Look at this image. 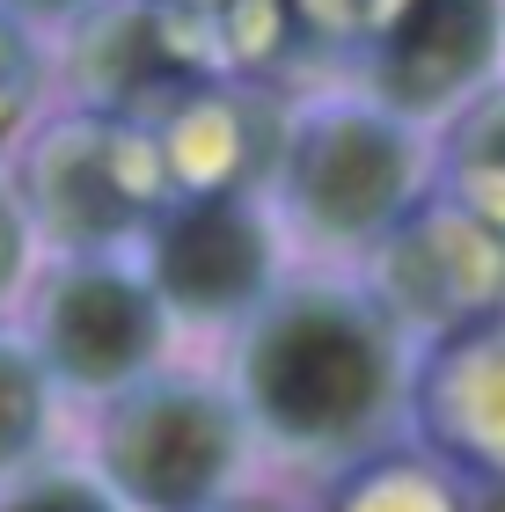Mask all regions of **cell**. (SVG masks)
I'll use <instances>...</instances> for the list:
<instances>
[{"label":"cell","mask_w":505,"mask_h":512,"mask_svg":"<svg viewBox=\"0 0 505 512\" xmlns=\"http://www.w3.org/2000/svg\"><path fill=\"white\" fill-rule=\"evenodd\" d=\"M220 381L235 388L264 461L337 483L410 447L418 344L352 271L301 264L227 337Z\"/></svg>","instance_id":"6da1fadb"},{"label":"cell","mask_w":505,"mask_h":512,"mask_svg":"<svg viewBox=\"0 0 505 512\" xmlns=\"http://www.w3.org/2000/svg\"><path fill=\"white\" fill-rule=\"evenodd\" d=\"M440 183V139L359 96L352 81H323L286 96L279 154H271V213L315 271H359Z\"/></svg>","instance_id":"7a4b0ae2"},{"label":"cell","mask_w":505,"mask_h":512,"mask_svg":"<svg viewBox=\"0 0 505 512\" xmlns=\"http://www.w3.org/2000/svg\"><path fill=\"white\" fill-rule=\"evenodd\" d=\"M81 461L125 512H220L257 476V439L220 366H162L140 388L88 410Z\"/></svg>","instance_id":"3957f363"},{"label":"cell","mask_w":505,"mask_h":512,"mask_svg":"<svg viewBox=\"0 0 505 512\" xmlns=\"http://www.w3.org/2000/svg\"><path fill=\"white\" fill-rule=\"evenodd\" d=\"M8 183L44 256H132L162 220L169 161L147 125L59 103L8 161Z\"/></svg>","instance_id":"277c9868"},{"label":"cell","mask_w":505,"mask_h":512,"mask_svg":"<svg viewBox=\"0 0 505 512\" xmlns=\"http://www.w3.org/2000/svg\"><path fill=\"white\" fill-rule=\"evenodd\" d=\"M15 330L30 337L59 403L81 410H103L110 395L176 366L183 344L140 256H44L15 308Z\"/></svg>","instance_id":"5b68a950"},{"label":"cell","mask_w":505,"mask_h":512,"mask_svg":"<svg viewBox=\"0 0 505 512\" xmlns=\"http://www.w3.org/2000/svg\"><path fill=\"white\" fill-rule=\"evenodd\" d=\"M132 256H140L147 286L162 293L176 337L220 344L301 271L264 191H176Z\"/></svg>","instance_id":"8992f818"},{"label":"cell","mask_w":505,"mask_h":512,"mask_svg":"<svg viewBox=\"0 0 505 512\" xmlns=\"http://www.w3.org/2000/svg\"><path fill=\"white\" fill-rule=\"evenodd\" d=\"M344 81L440 139L505 88V0H359Z\"/></svg>","instance_id":"52a82bcc"},{"label":"cell","mask_w":505,"mask_h":512,"mask_svg":"<svg viewBox=\"0 0 505 512\" xmlns=\"http://www.w3.org/2000/svg\"><path fill=\"white\" fill-rule=\"evenodd\" d=\"M59 96L125 125H162L183 96L220 81V44L191 0H96L74 30H59Z\"/></svg>","instance_id":"ba28073f"},{"label":"cell","mask_w":505,"mask_h":512,"mask_svg":"<svg viewBox=\"0 0 505 512\" xmlns=\"http://www.w3.org/2000/svg\"><path fill=\"white\" fill-rule=\"evenodd\" d=\"M352 278L381 300V315L418 352L454 337V330H469V322H484V315H505V242L491 227H476L462 205H447L440 191L366 256Z\"/></svg>","instance_id":"9c48e42d"},{"label":"cell","mask_w":505,"mask_h":512,"mask_svg":"<svg viewBox=\"0 0 505 512\" xmlns=\"http://www.w3.org/2000/svg\"><path fill=\"white\" fill-rule=\"evenodd\" d=\"M410 447H425L454 476H505V315L418 352Z\"/></svg>","instance_id":"30bf717a"},{"label":"cell","mask_w":505,"mask_h":512,"mask_svg":"<svg viewBox=\"0 0 505 512\" xmlns=\"http://www.w3.org/2000/svg\"><path fill=\"white\" fill-rule=\"evenodd\" d=\"M279 125H286V96L257 81H205L198 96H183L154 139L169 161V191H264L271 183V154H279Z\"/></svg>","instance_id":"8fae6325"},{"label":"cell","mask_w":505,"mask_h":512,"mask_svg":"<svg viewBox=\"0 0 505 512\" xmlns=\"http://www.w3.org/2000/svg\"><path fill=\"white\" fill-rule=\"evenodd\" d=\"M432 191L505 242V88L440 132V183Z\"/></svg>","instance_id":"7c38bea8"},{"label":"cell","mask_w":505,"mask_h":512,"mask_svg":"<svg viewBox=\"0 0 505 512\" xmlns=\"http://www.w3.org/2000/svg\"><path fill=\"white\" fill-rule=\"evenodd\" d=\"M59 417H66V403H59L52 374L37 366L30 337L15 322H0V483H15L22 469L59 454Z\"/></svg>","instance_id":"4fadbf2b"},{"label":"cell","mask_w":505,"mask_h":512,"mask_svg":"<svg viewBox=\"0 0 505 512\" xmlns=\"http://www.w3.org/2000/svg\"><path fill=\"white\" fill-rule=\"evenodd\" d=\"M323 512H462V476L440 469L425 447H396L352 476H337Z\"/></svg>","instance_id":"5bb4252c"},{"label":"cell","mask_w":505,"mask_h":512,"mask_svg":"<svg viewBox=\"0 0 505 512\" xmlns=\"http://www.w3.org/2000/svg\"><path fill=\"white\" fill-rule=\"evenodd\" d=\"M52 96H59L52 37H37L15 15H0V169L15 161L22 139L52 118Z\"/></svg>","instance_id":"9a60e30c"},{"label":"cell","mask_w":505,"mask_h":512,"mask_svg":"<svg viewBox=\"0 0 505 512\" xmlns=\"http://www.w3.org/2000/svg\"><path fill=\"white\" fill-rule=\"evenodd\" d=\"M0 512H125V505L110 498V483L81 454H52L15 483H0Z\"/></svg>","instance_id":"2e32d148"},{"label":"cell","mask_w":505,"mask_h":512,"mask_svg":"<svg viewBox=\"0 0 505 512\" xmlns=\"http://www.w3.org/2000/svg\"><path fill=\"white\" fill-rule=\"evenodd\" d=\"M37 264H44L37 227H30V213H22L8 169H0V322H15V308H22V293H30Z\"/></svg>","instance_id":"e0dca14e"},{"label":"cell","mask_w":505,"mask_h":512,"mask_svg":"<svg viewBox=\"0 0 505 512\" xmlns=\"http://www.w3.org/2000/svg\"><path fill=\"white\" fill-rule=\"evenodd\" d=\"M96 8V0H0V15H15L22 30H37V37H59V30H74V22Z\"/></svg>","instance_id":"ac0fdd59"},{"label":"cell","mask_w":505,"mask_h":512,"mask_svg":"<svg viewBox=\"0 0 505 512\" xmlns=\"http://www.w3.org/2000/svg\"><path fill=\"white\" fill-rule=\"evenodd\" d=\"M462 512H505V476H462Z\"/></svg>","instance_id":"d6986e66"},{"label":"cell","mask_w":505,"mask_h":512,"mask_svg":"<svg viewBox=\"0 0 505 512\" xmlns=\"http://www.w3.org/2000/svg\"><path fill=\"white\" fill-rule=\"evenodd\" d=\"M220 512H271V505H249V498H242V505H220Z\"/></svg>","instance_id":"ffe728a7"},{"label":"cell","mask_w":505,"mask_h":512,"mask_svg":"<svg viewBox=\"0 0 505 512\" xmlns=\"http://www.w3.org/2000/svg\"><path fill=\"white\" fill-rule=\"evenodd\" d=\"M191 8H198V15H205V8H213V0H191Z\"/></svg>","instance_id":"44dd1931"}]
</instances>
